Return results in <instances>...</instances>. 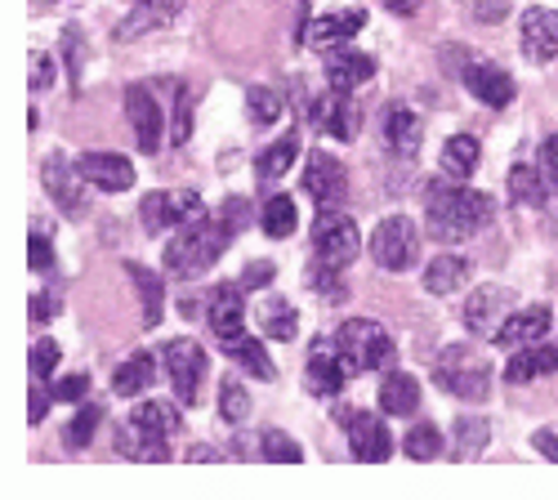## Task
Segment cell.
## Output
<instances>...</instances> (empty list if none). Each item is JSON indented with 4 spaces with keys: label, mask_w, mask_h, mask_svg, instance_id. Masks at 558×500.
<instances>
[{
    "label": "cell",
    "mask_w": 558,
    "mask_h": 500,
    "mask_svg": "<svg viewBox=\"0 0 558 500\" xmlns=\"http://www.w3.org/2000/svg\"><path fill=\"white\" fill-rule=\"evenodd\" d=\"M304 188L322 206V215L340 210L344 197H349V170H344V161L331 157V153H313L308 166H304Z\"/></svg>",
    "instance_id": "30bf717a"
},
{
    "label": "cell",
    "mask_w": 558,
    "mask_h": 500,
    "mask_svg": "<svg viewBox=\"0 0 558 500\" xmlns=\"http://www.w3.org/2000/svg\"><path fill=\"white\" fill-rule=\"evenodd\" d=\"M246 112H251L255 125H272L277 117H282V99H277L272 89H264V85H251L246 89Z\"/></svg>",
    "instance_id": "b9f144b4"
},
{
    "label": "cell",
    "mask_w": 558,
    "mask_h": 500,
    "mask_svg": "<svg viewBox=\"0 0 558 500\" xmlns=\"http://www.w3.org/2000/svg\"><path fill=\"white\" fill-rule=\"evenodd\" d=\"M313 125H317L322 134H331V139L349 144V139H357L362 112H357V103L344 95V89H327V95L313 103Z\"/></svg>",
    "instance_id": "9a60e30c"
},
{
    "label": "cell",
    "mask_w": 558,
    "mask_h": 500,
    "mask_svg": "<svg viewBox=\"0 0 558 500\" xmlns=\"http://www.w3.org/2000/svg\"><path fill=\"white\" fill-rule=\"evenodd\" d=\"M385 139H389V148L398 157H415V148H421V139H425V125H421V117H415L411 108L389 103V112H385Z\"/></svg>",
    "instance_id": "83f0119b"
},
{
    "label": "cell",
    "mask_w": 558,
    "mask_h": 500,
    "mask_svg": "<svg viewBox=\"0 0 558 500\" xmlns=\"http://www.w3.org/2000/svg\"><path fill=\"white\" fill-rule=\"evenodd\" d=\"M63 54H68V72H72V85L81 95V68H85V45H81V32L76 27H63Z\"/></svg>",
    "instance_id": "c3c4849f"
},
{
    "label": "cell",
    "mask_w": 558,
    "mask_h": 500,
    "mask_svg": "<svg viewBox=\"0 0 558 500\" xmlns=\"http://www.w3.org/2000/svg\"><path fill=\"white\" fill-rule=\"evenodd\" d=\"M532 447L541 451V456H545V461H558V429H536Z\"/></svg>",
    "instance_id": "6f0895ef"
},
{
    "label": "cell",
    "mask_w": 558,
    "mask_h": 500,
    "mask_svg": "<svg viewBox=\"0 0 558 500\" xmlns=\"http://www.w3.org/2000/svg\"><path fill=\"white\" fill-rule=\"evenodd\" d=\"M130 420H138V425L153 429V434H166V438H174V434L183 429L179 406L166 402V398H138V402H134V412H130Z\"/></svg>",
    "instance_id": "1f68e13d"
},
{
    "label": "cell",
    "mask_w": 558,
    "mask_h": 500,
    "mask_svg": "<svg viewBox=\"0 0 558 500\" xmlns=\"http://www.w3.org/2000/svg\"><path fill=\"white\" fill-rule=\"evenodd\" d=\"M313 264H327V268H349L357 255H362V233H357V223L340 210H327L317 223H313Z\"/></svg>",
    "instance_id": "8992f818"
},
{
    "label": "cell",
    "mask_w": 558,
    "mask_h": 500,
    "mask_svg": "<svg viewBox=\"0 0 558 500\" xmlns=\"http://www.w3.org/2000/svg\"><path fill=\"white\" fill-rule=\"evenodd\" d=\"M157 380V357L153 353H130L117 376H112V393L117 398H138V393H148Z\"/></svg>",
    "instance_id": "f1b7e54d"
},
{
    "label": "cell",
    "mask_w": 558,
    "mask_h": 500,
    "mask_svg": "<svg viewBox=\"0 0 558 500\" xmlns=\"http://www.w3.org/2000/svg\"><path fill=\"white\" fill-rule=\"evenodd\" d=\"M76 166L85 174V184H95L104 193H130L134 188V166L117 153H85Z\"/></svg>",
    "instance_id": "44dd1931"
},
{
    "label": "cell",
    "mask_w": 558,
    "mask_h": 500,
    "mask_svg": "<svg viewBox=\"0 0 558 500\" xmlns=\"http://www.w3.org/2000/svg\"><path fill=\"white\" fill-rule=\"evenodd\" d=\"M464 89H470L474 99H483L487 108H509L519 95V85L509 81V72H500L496 63H470L464 68Z\"/></svg>",
    "instance_id": "7402d4cb"
},
{
    "label": "cell",
    "mask_w": 558,
    "mask_h": 500,
    "mask_svg": "<svg viewBox=\"0 0 558 500\" xmlns=\"http://www.w3.org/2000/svg\"><path fill=\"white\" fill-rule=\"evenodd\" d=\"M295 219H300L295 197L277 193V197H268V206H264V215H259V229H264L272 242H282V237H291V233H295Z\"/></svg>",
    "instance_id": "d590c367"
},
{
    "label": "cell",
    "mask_w": 558,
    "mask_h": 500,
    "mask_svg": "<svg viewBox=\"0 0 558 500\" xmlns=\"http://www.w3.org/2000/svg\"><path fill=\"white\" fill-rule=\"evenodd\" d=\"M99 425H104V406L99 402H85L81 412H76V420L68 425V442L72 447H89V438H95Z\"/></svg>",
    "instance_id": "7bdbcfd3"
},
{
    "label": "cell",
    "mask_w": 558,
    "mask_h": 500,
    "mask_svg": "<svg viewBox=\"0 0 558 500\" xmlns=\"http://www.w3.org/2000/svg\"><path fill=\"white\" fill-rule=\"evenodd\" d=\"M344 380H349V367L340 357V344L336 340H317L313 353H308V367H304V389L313 398H340Z\"/></svg>",
    "instance_id": "7c38bea8"
},
{
    "label": "cell",
    "mask_w": 558,
    "mask_h": 500,
    "mask_svg": "<svg viewBox=\"0 0 558 500\" xmlns=\"http://www.w3.org/2000/svg\"><path fill=\"white\" fill-rule=\"evenodd\" d=\"M470 278H474V264L464 255H434L425 268V291L429 295H456V291L470 286Z\"/></svg>",
    "instance_id": "484cf974"
},
{
    "label": "cell",
    "mask_w": 558,
    "mask_h": 500,
    "mask_svg": "<svg viewBox=\"0 0 558 500\" xmlns=\"http://www.w3.org/2000/svg\"><path fill=\"white\" fill-rule=\"evenodd\" d=\"M27 63H32V81H27L32 89H50V85H54V63L45 59L40 50H32V54H27Z\"/></svg>",
    "instance_id": "816d5d0a"
},
{
    "label": "cell",
    "mask_w": 558,
    "mask_h": 500,
    "mask_svg": "<svg viewBox=\"0 0 558 500\" xmlns=\"http://www.w3.org/2000/svg\"><path fill=\"white\" fill-rule=\"evenodd\" d=\"M474 19L478 23H505L509 19V0H474Z\"/></svg>",
    "instance_id": "f5cc1de1"
},
{
    "label": "cell",
    "mask_w": 558,
    "mask_h": 500,
    "mask_svg": "<svg viewBox=\"0 0 558 500\" xmlns=\"http://www.w3.org/2000/svg\"><path fill=\"white\" fill-rule=\"evenodd\" d=\"M541 376H558V349H549V344L514 349V357L505 362L509 385H527V380H541Z\"/></svg>",
    "instance_id": "d4e9b609"
},
{
    "label": "cell",
    "mask_w": 558,
    "mask_h": 500,
    "mask_svg": "<svg viewBox=\"0 0 558 500\" xmlns=\"http://www.w3.org/2000/svg\"><path fill=\"white\" fill-rule=\"evenodd\" d=\"M308 291H317L322 300H344L349 291H344V282H340V268H327V264H313L308 268Z\"/></svg>",
    "instance_id": "bcb514c9"
},
{
    "label": "cell",
    "mask_w": 558,
    "mask_h": 500,
    "mask_svg": "<svg viewBox=\"0 0 558 500\" xmlns=\"http://www.w3.org/2000/svg\"><path fill=\"white\" fill-rule=\"evenodd\" d=\"M402 451H407L411 461H438V451H442L438 425H415V429L402 438Z\"/></svg>",
    "instance_id": "60d3db41"
},
{
    "label": "cell",
    "mask_w": 558,
    "mask_h": 500,
    "mask_svg": "<svg viewBox=\"0 0 558 500\" xmlns=\"http://www.w3.org/2000/svg\"><path fill=\"white\" fill-rule=\"evenodd\" d=\"M206 327L219 344H232L246 336V300H242V282L238 286H215L206 300Z\"/></svg>",
    "instance_id": "8fae6325"
},
{
    "label": "cell",
    "mask_w": 558,
    "mask_h": 500,
    "mask_svg": "<svg viewBox=\"0 0 558 500\" xmlns=\"http://www.w3.org/2000/svg\"><path fill=\"white\" fill-rule=\"evenodd\" d=\"M371 259H376L385 272L415 268V259H421V233H415V223L407 215L380 219L376 233H371Z\"/></svg>",
    "instance_id": "5b68a950"
},
{
    "label": "cell",
    "mask_w": 558,
    "mask_h": 500,
    "mask_svg": "<svg viewBox=\"0 0 558 500\" xmlns=\"http://www.w3.org/2000/svg\"><path fill=\"white\" fill-rule=\"evenodd\" d=\"M340 425L349 429V451H353V461L362 465H380L393 456V434L380 416H366V412H349V406H340Z\"/></svg>",
    "instance_id": "9c48e42d"
},
{
    "label": "cell",
    "mask_w": 558,
    "mask_h": 500,
    "mask_svg": "<svg viewBox=\"0 0 558 500\" xmlns=\"http://www.w3.org/2000/svg\"><path fill=\"white\" fill-rule=\"evenodd\" d=\"M125 117L134 125L138 148H144L148 157L161 153V121H166V112H161V103H157V95L148 85H130L125 89Z\"/></svg>",
    "instance_id": "4fadbf2b"
},
{
    "label": "cell",
    "mask_w": 558,
    "mask_h": 500,
    "mask_svg": "<svg viewBox=\"0 0 558 500\" xmlns=\"http://www.w3.org/2000/svg\"><path fill=\"white\" fill-rule=\"evenodd\" d=\"M425 210H429V237L434 242H464L492 223L496 202L487 193L460 188V184H429Z\"/></svg>",
    "instance_id": "6da1fadb"
},
{
    "label": "cell",
    "mask_w": 558,
    "mask_h": 500,
    "mask_svg": "<svg viewBox=\"0 0 558 500\" xmlns=\"http://www.w3.org/2000/svg\"><path fill=\"white\" fill-rule=\"evenodd\" d=\"M32 380H45V376H54V367H59V344L54 340H36L32 344Z\"/></svg>",
    "instance_id": "7dc6e473"
},
{
    "label": "cell",
    "mask_w": 558,
    "mask_h": 500,
    "mask_svg": "<svg viewBox=\"0 0 558 500\" xmlns=\"http://www.w3.org/2000/svg\"><path fill=\"white\" fill-rule=\"evenodd\" d=\"M371 76H376V59L353 50V45H336V50H327V85L331 89H344V95H353L357 85H366Z\"/></svg>",
    "instance_id": "d6986e66"
},
{
    "label": "cell",
    "mask_w": 558,
    "mask_h": 500,
    "mask_svg": "<svg viewBox=\"0 0 558 500\" xmlns=\"http://www.w3.org/2000/svg\"><path fill=\"white\" fill-rule=\"evenodd\" d=\"M32 255H27V264L36 268V272H45V268H50L54 264V251H50V242H45L40 233H32V246H27Z\"/></svg>",
    "instance_id": "db71d44e"
},
{
    "label": "cell",
    "mask_w": 558,
    "mask_h": 500,
    "mask_svg": "<svg viewBox=\"0 0 558 500\" xmlns=\"http://www.w3.org/2000/svg\"><path fill=\"white\" fill-rule=\"evenodd\" d=\"M223 349H228V357L238 362L242 371H251V376H259V380H277V367H272V357L264 353L259 340L242 336V340H232V344H223Z\"/></svg>",
    "instance_id": "8d00e7d4"
},
{
    "label": "cell",
    "mask_w": 558,
    "mask_h": 500,
    "mask_svg": "<svg viewBox=\"0 0 558 500\" xmlns=\"http://www.w3.org/2000/svg\"><path fill=\"white\" fill-rule=\"evenodd\" d=\"M385 5H389L393 14H402V19H411V14H421V0H385Z\"/></svg>",
    "instance_id": "91938a15"
},
{
    "label": "cell",
    "mask_w": 558,
    "mask_h": 500,
    "mask_svg": "<svg viewBox=\"0 0 558 500\" xmlns=\"http://www.w3.org/2000/svg\"><path fill=\"white\" fill-rule=\"evenodd\" d=\"M541 174H545L549 193H558V134H549V139L541 144Z\"/></svg>",
    "instance_id": "681fc988"
},
{
    "label": "cell",
    "mask_w": 558,
    "mask_h": 500,
    "mask_svg": "<svg viewBox=\"0 0 558 500\" xmlns=\"http://www.w3.org/2000/svg\"><path fill=\"white\" fill-rule=\"evenodd\" d=\"M523 54L527 63L545 68L558 59V10H527L523 14Z\"/></svg>",
    "instance_id": "ac0fdd59"
},
{
    "label": "cell",
    "mask_w": 558,
    "mask_h": 500,
    "mask_svg": "<svg viewBox=\"0 0 558 500\" xmlns=\"http://www.w3.org/2000/svg\"><path fill=\"white\" fill-rule=\"evenodd\" d=\"M117 456L138 461V465H161V461H170V438L144 429L138 420H125L117 429Z\"/></svg>",
    "instance_id": "ffe728a7"
},
{
    "label": "cell",
    "mask_w": 558,
    "mask_h": 500,
    "mask_svg": "<svg viewBox=\"0 0 558 500\" xmlns=\"http://www.w3.org/2000/svg\"><path fill=\"white\" fill-rule=\"evenodd\" d=\"M549 322H554V313H549L545 304H527V308L509 313L492 340H496L500 349H527V344H541V340H545Z\"/></svg>",
    "instance_id": "2e32d148"
},
{
    "label": "cell",
    "mask_w": 558,
    "mask_h": 500,
    "mask_svg": "<svg viewBox=\"0 0 558 500\" xmlns=\"http://www.w3.org/2000/svg\"><path fill=\"white\" fill-rule=\"evenodd\" d=\"M251 416V393H246V385L242 380H223L219 385V420L223 425H242Z\"/></svg>",
    "instance_id": "f35d334b"
},
{
    "label": "cell",
    "mask_w": 558,
    "mask_h": 500,
    "mask_svg": "<svg viewBox=\"0 0 558 500\" xmlns=\"http://www.w3.org/2000/svg\"><path fill=\"white\" fill-rule=\"evenodd\" d=\"M40 179H45V193L54 197V206L63 210V215H85V184H81V166L76 161H63V157H50L45 161V170H40Z\"/></svg>",
    "instance_id": "5bb4252c"
},
{
    "label": "cell",
    "mask_w": 558,
    "mask_h": 500,
    "mask_svg": "<svg viewBox=\"0 0 558 500\" xmlns=\"http://www.w3.org/2000/svg\"><path fill=\"white\" fill-rule=\"evenodd\" d=\"M509 202L527 206V210H545V202H549L545 174L536 166H514V170H509Z\"/></svg>",
    "instance_id": "d6a6232c"
},
{
    "label": "cell",
    "mask_w": 558,
    "mask_h": 500,
    "mask_svg": "<svg viewBox=\"0 0 558 500\" xmlns=\"http://www.w3.org/2000/svg\"><path fill=\"white\" fill-rule=\"evenodd\" d=\"M376 398H380L385 416H415V412H421V380L407 376V371H385Z\"/></svg>",
    "instance_id": "4316f807"
},
{
    "label": "cell",
    "mask_w": 558,
    "mask_h": 500,
    "mask_svg": "<svg viewBox=\"0 0 558 500\" xmlns=\"http://www.w3.org/2000/svg\"><path fill=\"white\" fill-rule=\"evenodd\" d=\"M27 398H32V406H27V420H32V425H40V420H45V412H50V398H54V389H50V393H40V385H36Z\"/></svg>",
    "instance_id": "9f6ffc18"
},
{
    "label": "cell",
    "mask_w": 558,
    "mask_h": 500,
    "mask_svg": "<svg viewBox=\"0 0 558 500\" xmlns=\"http://www.w3.org/2000/svg\"><path fill=\"white\" fill-rule=\"evenodd\" d=\"M193 139V95L183 85H174V130H170V144L183 148Z\"/></svg>",
    "instance_id": "ee69618b"
},
{
    "label": "cell",
    "mask_w": 558,
    "mask_h": 500,
    "mask_svg": "<svg viewBox=\"0 0 558 500\" xmlns=\"http://www.w3.org/2000/svg\"><path fill=\"white\" fill-rule=\"evenodd\" d=\"M59 313V300L54 295H32V322L40 327L45 322V317H54Z\"/></svg>",
    "instance_id": "680465c9"
},
{
    "label": "cell",
    "mask_w": 558,
    "mask_h": 500,
    "mask_svg": "<svg viewBox=\"0 0 558 500\" xmlns=\"http://www.w3.org/2000/svg\"><path fill=\"white\" fill-rule=\"evenodd\" d=\"M492 438V425L483 416H460L451 425V461H474L483 456V447Z\"/></svg>",
    "instance_id": "e575fe53"
},
{
    "label": "cell",
    "mask_w": 558,
    "mask_h": 500,
    "mask_svg": "<svg viewBox=\"0 0 558 500\" xmlns=\"http://www.w3.org/2000/svg\"><path fill=\"white\" fill-rule=\"evenodd\" d=\"M125 272H130V282L138 286V304H144V327H148V331L161 327V313H166V286H161V278H157V272H148L144 264H125Z\"/></svg>",
    "instance_id": "4dcf8cb0"
},
{
    "label": "cell",
    "mask_w": 558,
    "mask_h": 500,
    "mask_svg": "<svg viewBox=\"0 0 558 500\" xmlns=\"http://www.w3.org/2000/svg\"><path fill=\"white\" fill-rule=\"evenodd\" d=\"M336 344H340V357H344L349 376H357V371H389V362H393L389 331L380 322H371V317H353V322H344Z\"/></svg>",
    "instance_id": "277c9868"
},
{
    "label": "cell",
    "mask_w": 558,
    "mask_h": 500,
    "mask_svg": "<svg viewBox=\"0 0 558 500\" xmlns=\"http://www.w3.org/2000/svg\"><path fill=\"white\" fill-rule=\"evenodd\" d=\"M478 161H483V144L474 134H451L442 144V174L447 179H474Z\"/></svg>",
    "instance_id": "f546056e"
},
{
    "label": "cell",
    "mask_w": 558,
    "mask_h": 500,
    "mask_svg": "<svg viewBox=\"0 0 558 500\" xmlns=\"http://www.w3.org/2000/svg\"><path fill=\"white\" fill-rule=\"evenodd\" d=\"M202 215V193L193 188H166V193H148L144 206H138V219H144V233H166V229H179Z\"/></svg>",
    "instance_id": "ba28073f"
},
{
    "label": "cell",
    "mask_w": 558,
    "mask_h": 500,
    "mask_svg": "<svg viewBox=\"0 0 558 500\" xmlns=\"http://www.w3.org/2000/svg\"><path fill=\"white\" fill-rule=\"evenodd\" d=\"M174 14H179V0H134L130 14L112 27V40H134L144 32H157V27L174 23Z\"/></svg>",
    "instance_id": "cb8c5ba5"
},
{
    "label": "cell",
    "mask_w": 558,
    "mask_h": 500,
    "mask_svg": "<svg viewBox=\"0 0 558 500\" xmlns=\"http://www.w3.org/2000/svg\"><path fill=\"white\" fill-rule=\"evenodd\" d=\"M366 27V14L362 10H349V14H322L304 27V45L308 50H336V45L353 40L357 32Z\"/></svg>",
    "instance_id": "603a6c76"
},
{
    "label": "cell",
    "mask_w": 558,
    "mask_h": 500,
    "mask_svg": "<svg viewBox=\"0 0 558 500\" xmlns=\"http://www.w3.org/2000/svg\"><path fill=\"white\" fill-rule=\"evenodd\" d=\"M295 153H300V130L291 125L282 139L277 144H268L264 153H259V161H255V174L264 179V184H272V179H282L291 166H295Z\"/></svg>",
    "instance_id": "836d02e7"
},
{
    "label": "cell",
    "mask_w": 558,
    "mask_h": 500,
    "mask_svg": "<svg viewBox=\"0 0 558 500\" xmlns=\"http://www.w3.org/2000/svg\"><path fill=\"white\" fill-rule=\"evenodd\" d=\"M272 282V264H251L242 272V291H255V286H268Z\"/></svg>",
    "instance_id": "11a10c76"
},
{
    "label": "cell",
    "mask_w": 558,
    "mask_h": 500,
    "mask_svg": "<svg viewBox=\"0 0 558 500\" xmlns=\"http://www.w3.org/2000/svg\"><path fill=\"white\" fill-rule=\"evenodd\" d=\"M228 242L232 237L219 229V219L197 215L189 223H179V233L166 246V272H170V278L193 282V278H202V272H210L219 264V255H223Z\"/></svg>",
    "instance_id": "7a4b0ae2"
},
{
    "label": "cell",
    "mask_w": 558,
    "mask_h": 500,
    "mask_svg": "<svg viewBox=\"0 0 558 500\" xmlns=\"http://www.w3.org/2000/svg\"><path fill=\"white\" fill-rule=\"evenodd\" d=\"M259 327H264L268 340H295V331H300V313H295V304H287V300H268V304H264V317H259Z\"/></svg>",
    "instance_id": "74e56055"
},
{
    "label": "cell",
    "mask_w": 558,
    "mask_h": 500,
    "mask_svg": "<svg viewBox=\"0 0 558 500\" xmlns=\"http://www.w3.org/2000/svg\"><path fill=\"white\" fill-rule=\"evenodd\" d=\"M434 385L460 402H483L492 389V371L470 344H447L434 362Z\"/></svg>",
    "instance_id": "3957f363"
},
{
    "label": "cell",
    "mask_w": 558,
    "mask_h": 500,
    "mask_svg": "<svg viewBox=\"0 0 558 500\" xmlns=\"http://www.w3.org/2000/svg\"><path fill=\"white\" fill-rule=\"evenodd\" d=\"M509 313H514V295L505 286H478L470 304H464V322H470L474 336H496Z\"/></svg>",
    "instance_id": "e0dca14e"
},
{
    "label": "cell",
    "mask_w": 558,
    "mask_h": 500,
    "mask_svg": "<svg viewBox=\"0 0 558 500\" xmlns=\"http://www.w3.org/2000/svg\"><path fill=\"white\" fill-rule=\"evenodd\" d=\"M54 398H59V402H81V398H89V376H85V371L63 376V380L54 385Z\"/></svg>",
    "instance_id": "f907efd6"
},
{
    "label": "cell",
    "mask_w": 558,
    "mask_h": 500,
    "mask_svg": "<svg viewBox=\"0 0 558 500\" xmlns=\"http://www.w3.org/2000/svg\"><path fill=\"white\" fill-rule=\"evenodd\" d=\"M166 362V376L174 385V398L183 406H197L202 402V385H206V353L197 340H166L161 349Z\"/></svg>",
    "instance_id": "52a82bcc"
},
{
    "label": "cell",
    "mask_w": 558,
    "mask_h": 500,
    "mask_svg": "<svg viewBox=\"0 0 558 500\" xmlns=\"http://www.w3.org/2000/svg\"><path fill=\"white\" fill-rule=\"evenodd\" d=\"M259 456H264L268 465H300V461H304V447H300L295 438H287L282 429H268L264 442H259Z\"/></svg>",
    "instance_id": "ab89813d"
},
{
    "label": "cell",
    "mask_w": 558,
    "mask_h": 500,
    "mask_svg": "<svg viewBox=\"0 0 558 500\" xmlns=\"http://www.w3.org/2000/svg\"><path fill=\"white\" fill-rule=\"evenodd\" d=\"M251 202L246 197H223V206H219V229L228 233V237H238V233H246L251 229Z\"/></svg>",
    "instance_id": "f6af8a7d"
},
{
    "label": "cell",
    "mask_w": 558,
    "mask_h": 500,
    "mask_svg": "<svg viewBox=\"0 0 558 500\" xmlns=\"http://www.w3.org/2000/svg\"><path fill=\"white\" fill-rule=\"evenodd\" d=\"M189 461H219V451H210V447H193V451H189Z\"/></svg>",
    "instance_id": "94428289"
}]
</instances>
